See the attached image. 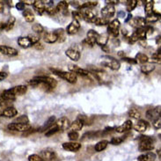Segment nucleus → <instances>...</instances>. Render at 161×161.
<instances>
[{
  "label": "nucleus",
  "mask_w": 161,
  "mask_h": 161,
  "mask_svg": "<svg viewBox=\"0 0 161 161\" xmlns=\"http://www.w3.org/2000/svg\"><path fill=\"white\" fill-rule=\"evenodd\" d=\"M79 29H80V23H79V21L77 20V19H73L70 25L68 26L65 32L68 35H71L77 34L79 31Z\"/></svg>",
  "instance_id": "14"
},
{
  "label": "nucleus",
  "mask_w": 161,
  "mask_h": 161,
  "mask_svg": "<svg viewBox=\"0 0 161 161\" xmlns=\"http://www.w3.org/2000/svg\"><path fill=\"white\" fill-rule=\"evenodd\" d=\"M122 60H124L127 63H130V64H136V59H133V58H128V57H123Z\"/></svg>",
  "instance_id": "56"
},
{
  "label": "nucleus",
  "mask_w": 161,
  "mask_h": 161,
  "mask_svg": "<svg viewBox=\"0 0 161 161\" xmlns=\"http://www.w3.org/2000/svg\"><path fill=\"white\" fill-rule=\"evenodd\" d=\"M34 79L38 80L40 82L43 83L45 85H47V86H48L51 89L56 88L57 86V80L52 79V78H50V77H48V76H37V77H35Z\"/></svg>",
  "instance_id": "5"
},
{
  "label": "nucleus",
  "mask_w": 161,
  "mask_h": 161,
  "mask_svg": "<svg viewBox=\"0 0 161 161\" xmlns=\"http://www.w3.org/2000/svg\"><path fill=\"white\" fill-rule=\"evenodd\" d=\"M28 38L30 39L31 42L33 44V46L35 45V43H37L38 42H40V38L37 36V35H29Z\"/></svg>",
  "instance_id": "53"
},
{
  "label": "nucleus",
  "mask_w": 161,
  "mask_h": 161,
  "mask_svg": "<svg viewBox=\"0 0 161 161\" xmlns=\"http://www.w3.org/2000/svg\"><path fill=\"white\" fill-rule=\"evenodd\" d=\"M16 100V96L13 95V93H11L8 90H5L3 92V93L0 95V100L3 101H12V100Z\"/></svg>",
  "instance_id": "26"
},
{
  "label": "nucleus",
  "mask_w": 161,
  "mask_h": 161,
  "mask_svg": "<svg viewBox=\"0 0 161 161\" xmlns=\"http://www.w3.org/2000/svg\"><path fill=\"white\" fill-rule=\"evenodd\" d=\"M155 159H156V155L153 153H144L138 157V161H155Z\"/></svg>",
  "instance_id": "29"
},
{
  "label": "nucleus",
  "mask_w": 161,
  "mask_h": 161,
  "mask_svg": "<svg viewBox=\"0 0 161 161\" xmlns=\"http://www.w3.org/2000/svg\"><path fill=\"white\" fill-rule=\"evenodd\" d=\"M4 2H3V1H0V13L4 12Z\"/></svg>",
  "instance_id": "59"
},
{
  "label": "nucleus",
  "mask_w": 161,
  "mask_h": 161,
  "mask_svg": "<svg viewBox=\"0 0 161 161\" xmlns=\"http://www.w3.org/2000/svg\"><path fill=\"white\" fill-rule=\"evenodd\" d=\"M69 70L70 72H73L76 75H80L81 77H88L90 75V72L87 70L82 69L78 65H73V64H70L69 66Z\"/></svg>",
  "instance_id": "15"
},
{
  "label": "nucleus",
  "mask_w": 161,
  "mask_h": 161,
  "mask_svg": "<svg viewBox=\"0 0 161 161\" xmlns=\"http://www.w3.org/2000/svg\"><path fill=\"white\" fill-rule=\"evenodd\" d=\"M91 23L95 24L96 26H106V25H108L109 24V19H104V18H100L97 16V17L94 18L92 20Z\"/></svg>",
  "instance_id": "32"
},
{
  "label": "nucleus",
  "mask_w": 161,
  "mask_h": 161,
  "mask_svg": "<svg viewBox=\"0 0 161 161\" xmlns=\"http://www.w3.org/2000/svg\"><path fill=\"white\" fill-rule=\"evenodd\" d=\"M153 126L155 127L156 129H160L161 128V118L158 117L157 119H155V120H153Z\"/></svg>",
  "instance_id": "52"
},
{
  "label": "nucleus",
  "mask_w": 161,
  "mask_h": 161,
  "mask_svg": "<svg viewBox=\"0 0 161 161\" xmlns=\"http://www.w3.org/2000/svg\"><path fill=\"white\" fill-rule=\"evenodd\" d=\"M139 42H140V43L142 44V46L144 47V48L147 46V43H146V42H145V41H139Z\"/></svg>",
  "instance_id": "62"
},
{
  "label": "nucleus",
  "mask_w": 161,
  "mask_h": 161,
  "mask_svg": "<svg viewBox=\"0 0 161 161\" xmlns=\"http://www.w3.org/2000/svg\"><path fill=\"white\" fill-rule=\"evenodd\" d=\"M158 154L159 155V158H160V150H158Z\"/></svg>",
  "instance_id": "64"
},
{
  "label": "nucleus",
  "mask_w": 161,
  "mask_h": 161,
  "mask_svg": "<svg viewBox=\"0 0 161 161\" xmlns=\"http://www.w3.org/2000/svg\"><path fill=\"white\" fill-rule=\"evenodd\" d=\"M23 3L26 4H28V5H33L34 3H35V1L34 0H25V1H23Z\"/></svg>",
  "instance_id": "57"
},
{
  "label": "nucleus",
  "mask_w": 161,
  "mask_h": 161,
  "mask_svg": "<svg viewBox=\"0 0 161 161\" xmlns=\"http://www.w3.org/2000/svg\"><path fill=\"white\" fill-rule=\"evenodd\" d=\"M153 148H154V141L153 138L148 136H141V137H139V144H138V150L140 152L152 151Z\"/></svg>",
  "instance_id": "2"
},
{
  "label": "nucleus",
  "mask_w": 161,
  "mask_h": 161,
  "mask_svg": "<svg viewBox=\"0 0 161 161\" xmlns=\"http://www.w3.org/2000/svg\"><path fill=\"white\" fill-rule=\"evenodd\" d=\"M68 137L70 141H77V140L79 138V134L77 132V131H71L70 130L69 133H68Z\"/></svg>",
  "instance_id": "48"
},
{
  "label": "nucleus",
  "mask_w": 161,
  "mask_h": 161,
  "mask_svg": "<svg viewBox=\"0 0 161 161\" xmlns=\"http://www.w3.org/2000/svg\"><path fill=\"white\" fill-rule=\"evenodd\" d=\"M65 55L74 62H78L80 59V52L75 48H68L65 51Z\"/></svg>",
  "instance_id": "19"
},
{
  "label": "nucleus",
  "mask_w": 161,
  "mask_h": 161,
  "mask_svg": "<svg viewBox=\"0 0 161 161\" xmlns=\"http://www.w3.org/2000/svg\"><path fill=\"white\" fill-rule=\"evenodd\" d=\"M35 10L39 13L40 15H42L45 13V3L43 1H39V0H35V3L33 4Z\"/></svg>",
  "instance_id": "24"
},
{
  "label": "nucleus",
  "mask_w": 161,
  "mask_h": 161,
  "mask_svg": "<svg viewBox=\"0 0 161 161\" xmlns=\"http://www.w3.org/2000/svg\"><path fill=\"white\" fill-rule=\"evenodd\" d=\"M28 160L29 161H44L42 158L40 157L37 154H32L28 157Z\"/></svg>",
  "instance_id": "51"
},
{
  "label": "nucleus",
  "mask_w": 161,
  "mask_h": 161,
  "mask_svg": "<svg viewBox=\"0 0 161 161\" xmlns=\"http://www.w3.org/2000/svg\"><path fill=\"white\" fill-rule=\"evenodd\" d=\"M11 93H13V95L15 96H21L23 94H25L27 91V86H23V85H20V86H17L13 87L12 89H9L8 90Z\"/></svg>",
  "instance_id": "18"
},
{
  "label": "nucleus",
  "mask_w": 161,
  "mask_h": 161,
  "mask_svg": "<svg viewBox=\"0 0 161 161\" xmlns=\"http://www.w3.org/2000/svg\"><path fill=\"white\" fill-rule=\"evenodd\" d=\"M133 127V123L131 122L130 120H128L125 122H123V124L120 125V126L116 127L114 130L117 133H124V132H127V131L130 130Z\"/></svg>",
  "instance_id": "20"
},
{
  "label": "nucleus",
  "mask_w": 161,
  "mask_h": 161,
  "mask_svg": "<svg viewBox=\"0 0 161 161\" xmlns=\"http://www.w3.org/2000/svg\"><path fill=\"white\" fill-rule=\"evenodd\" d=\"M14 23H15V18L14 17L10 18L7 21L4 22V24H5L4 30L9 31V30H11V29H13V27L14 26Z\"/></svg>",
  "instance_id": "43"
},
{
  "label": "nucleus",
  "mask_w": 161,
  "mask_h": 161,
  "mask_svg": "<svg viewBox=\"0 0 161 161\" xmlns=\"http://www.w3.org/2000/svg\"><path fill=\"white\" fill-rule=\"evenodd\" d=\"M108 42V34H102V35H99L96 43L100 45V47H103L105 45H107Z\"/></svg>",
  "instance_id": "30"
},
{
  "label": "nucleus",
  "mask_w": 161,
  "mask_h": 161,
  "mask_svg": "<svg viewBox=\"0 0 161 161\" xmlns=\"http://www.w3.org/2000/svg\"><path fill=\"white\" fill-rule=\"evenodd\" d=\"M108 140H101L100 142H98L97 144H95V149L96 152H98V153H100V152H102V151H104L105 149L108 147Z\"/></svg>",
  "instance_id": "31"
},
{
  "label": "nucleus",
  "mask_w": 161,
  "mask_h": 161,
  "mask_svg": "<svg viewBox=\"0 0 161 161\" xmlns=\"http://www.w3.org/2000/svg\"><path fill=\"white\" fill-rule=\"evenodd\" d=\"M104 60L101 62V64L102 65L106 66V67H108L109 69L113 70H118L121 67V63L114 59V57H104Z\"/></svg>",
  "instance_id": "4"
},
{
  "label": "nucleus",
  "mask_w": 161,
  "mask_h": 161,
  "mask_svg": "<svg viewBox=\"0 0 161 161\" xmlns=\"http://www.w3.org/2000/svg\"><path fill=\"white\" fill-rule=\"evenodd\" d=\"M154 70H155V66H154V64H152L147 63V64H142V66H141V71L144 74H149Z\"/></svg>",
  "instance_id": "34"
},
{
  "label": "nucleus",
  "mask_w": 161,
  "mask_h": 161,
  "mask_svg": "<svg viewBox=\"0 0 161 161\" xmlns=\"http://www.w3.org/2000/svg\"><path fill=\"white\" fill-rule=\"evenodd\" d=\"M129 116L133 119H140L141 118V113L139 110L136 108H130L129 110Z\"/></svg>",
  "instance_id": "40"
},
{
  "label": "nucleus",
  "mask_w": 161,
  "mask_h": 161,
  "mask_svg": "<svg viewBox=\"0 0 161 161\" xmlns=\"http://www.w3.org/2000/svg\"><path fill=\"white\" fill-rule=\"evenodd\" d=\"M18 44L23 48H27L31 47V46H33L30 39L28 38V36H26V37H19L18 39Z\"/></svg>",
  "instance_id": "25"
},
{
  "label": "nucleus",
  "mask_w": 161,
  "mask_h": 161,
  "mask_svg": "<svg viewBox=\"0 0 161 161\" xmlns=\"http://www.w3.org/2000/svg\"><path fill=\"white\" fill-rule=\"evenodd\" d=\"M85 125V122L83 121L82 119H79V118H77V120H75L74 122H71L70 125V130H71V131H78L82 130V128Z\"/></svg>",
  "instance_id": "22"
},
{
  "label": "nucleus",
  "mask_w": 161,
  "mask_h": 161,
  "mask_svg": "<svg viewBox=\"0 0 161 161\" xmlns=\"http://www.w3.org/2000/svg\"><path fill=\"white\" fill-rule=\"evenodd\" d=\"M101 48L104 50L105 52H109V51H110V49H109V48L108 47V45H105L103 47H101Z\"/></svg>",
  "instance_id": "60"
},
{
  "label": "nucleus",
  "mask_w": 161,
  "mask_h": 161,
  "mask_svg": "<svg viewBox=\"0 0 161 161\" xmlns=\"http://www.w3.org/2000/svg\"><path fill=\"white\" fill-rule=\"evenodd\" d=\"M136 63H139L141 64H147L149 62V57L145 54L138 53L136 56Z\"/></svg>",
  "instance_id": "37"
},
{
  "label": "nucleus",
  "mask_w": 161,
  "mask_h": 161,
  "mask_svg": "<svg viewBox=\"0 0 161 161\" xmlns=\"http://www.w3.org/2000/svg\"><path fill=\"white\" fill-rule=\"evenodd\" d=\"M23 17L25 18L26 22H29V23H32V22L35 20V15H34V13H32L30 10H28V9L23 11Z\"/></svg>",
  "instance_id": "36"
},
{
  "label": "nucleus",
  "mask_w": 161,
  "mask_h": 161,
  "mask_svg": "<svg viewBox=\"0 0 161 161\" xmlns=\"http://www.w3.org/2000/svg\"><path fill=\"white\" fill-rule=\"evenodd\" d=\"M45 12L48 13V14H49V15H55L57 13V7L54 6L53 4L47 5V6H45Z\"/></svg>",
  "instance_id": "45"
},
{
  "label": "nucleus",
  "mask_w": 161,
  "mask_h": 161,
  "mask_svg": "<svg viewBox=\"0 0 161 161\" xmlns=\"http://www.w3.org/2000/svg\"><path fill=\"white\" fill-rule=\"evenodd\" d=\"M123 140H124L123 137H113L110 140V144H112L113 145H119L123 142Z\"/></svg>",
  "instance_id": "49"
},
{
  "label": "nucleus",
  "mask_w": 161,
  "mask_h": 161,
  "mask_svg": "<svg viewBox=\"0 0 161 161\" xmlns=\"http://www.w3.org/2000/svg\"><path fill=\"white\" fill-rule=\"evenodd\" d=\"M43 40L47 43H54L57 42V37L54 32H46L43 35Z\"/></svg>",
  "instance_id": "23"
},
{
  "label": "nucleus",
  "mask_w": 161,
  "mask_h": 161,
  "mask_svg": "<svg viewBox=\"0 0 161 161\" xmlns=\"http://www.w3.org/2000/svg\"><path fill=\"white\" fill-rule=\"evenodd\" d=\"M149 123L144 120H139L138 122L136 123L135 125L133 126L134 130L139 133H143L144 131H146V130L148 129Z\"/></svg>",
  "instance_id": "21"
},
{
  "label": "nucleus",
  "mask_w": 161,
  "mask_h": 161,
  "mask_svg": "<svg viewBox=\"0 0 161 161\" xmlns=\"http://www.w3.org/2000/svg\"><path fill=\"white\" fill-rule=\"evenodd\" d=\"M81 147H82L81 144L77 143V142H68V143L63 144V148L69 152H75V153L79 152Z\"/></svg>",
  "instance_id": "16"
},
{
  "label": "nucleus",
  "mask_w": 161,
  "mask_h": 161,
  "mask_svg": "<svg viewBox=\"0 0 161 161\" xmlns=\"http://www.w3.org/2000/svg\"><path fill=\"white\" fill-rule=\"evenodd\" d=\"M118 3H119L118 0H110L108 2V4H111V5H114V4H117Z\"/></svg>",
  "instance_id": "58"
},
{
  "label": "nucleus",
  "mask_w": 161,
  "mask_h": 161,
  "mask_svg": "<svg viewBox=\"0 0 161 161\" xmlns=\"http://www.w3.org/2000/svg\"><path fill=\"white\" fill-rule=\"evenodd\" d=\"M16 8L19 11H24L25 10V4L23 3V1H20L17 4H16Z\"/></svg>",
  "instance_id": "54"
},
{
  "label": "nucleus",
  "mask_w": 161,
  "mask_h": 161,
  "mask_svg": "<svg viewBox=\"0 0 161 161\" xmlns=\"http://www.w3.org/2000/svg\"><path fill=\"white\" fill-rule=\"evenodd\" d=\"M8 130L13 131H19V132H24V131H28L31 130L30 124H21V123H15L12 122L8 124Z\"/></svg>",
  "instance_id": "6"
},
{
  "label": "nucleus",
  "mask_w": 161,
  "mask_h": 161,
  "mask_svg": "<svg viewBox=\"0 0 161 161\" xmlns=\"http://www.w3.org/2000/svg\"><path fill=\"white\" fill-rule=\"evenodd\" d=\"M32 29L33 31L36 33V34H42V33H43L44 28L43 26H42L41 24L39 23H36V24H34L33 26H32Z\"/></svg>",
  "instance_id": "47"
},
{
  "label": "nucleus",
  "mask_w": 161,
  "mask_h": 161,
  "mask_svg": "<svg viewBox=\"0 0 161 161\" xmlns=\"http://www.w3.org/2000/svg\"><path fill=\"white\" fill-rule=\"evenodd\" d=\"M115 13V8L114 5H111V4H107L105 7L102 8L101 10V15H102V18L104 19H109L110 18L114 17Z\"/></svg>",
  "instance_id": "10"
},
{
  "label": "nucleus",
  "mask_w": 161,
  "mask_h": 161,
  "mask_svg": "<svg viewBox=\"0 0 161 161\" xmlns=\"http://www.w3.org/2000/svg\"><path fill=\"white\" fill-rule=\"evenodd\" d=\"M139 39H138V37H137V35H136V33L134 32L132 35L129 37V42L130 44H133V43H136V42H138Z\"/></svg>",
  "instance_id": "50"
},
{
  "label": "nucleus",
  "mask_w": 161,
  "mask_h": 161,
  "mask_svg": "<svg viewBox=\"0 0 161 161\" xmlns=\"http://www.w3.org/2000/svg\"><path fill=\"white\" fill-rule=\"evenodd\" d=\"M130 25L136 28H142L147 25V23L145 21V19L142 17H135L132 18L130 20Z\"/></svg>",
  "instance_id": "12"
},
{
  "label": "nucleus",
  "mask_w": 161,
  "mask_h": 161,
  "mask_svg": "<svg viewBox=\"0 0 161 161\" xmlns=\"http://www.w3.org/2000/svg\"><path fill=\"white\" fill-rule=\"evenodd\" d=\"M58 131H59V130L57 129V126H56V125H55V123H54V125H53L51 128H49L48 130L45 131V136L48 137V136H53L54 134H56V133L58 132Z\"/></svg>",
  "instance_id": "46"
},
{
  "label": "nucleus",
  "mask_w": 161,
  "mask_h": 161,
  "mask_svg": "<svg viewBox=\"0 0 161 161\" xmlns=\"http://www.w3.org/2000/svg\"><path fill=\"white\" fill-rule=\"evenodd\" d=\"M56 122V117L55 116H50V117L48 118V121L44 123V125L41 129H40V131L41 132H43V131H47L49 129V128H51V127L54 125V123Z\"/></svg>",
  "instance_id": "28"
},
{
  "label": "nucleus",
  "mask_w": 161,
  "mask_h": 161,
  "mask_svg": "<svg viewBox=\"0 0 161 161\" xmlns=\"http://www.w3.org/2000/svg\"><path fill=\"white\" fill-rule=\"evenodd\" d=\"M6 76H7L6 73H4V72H0V77H1V78H5Z\"/></svg>",
  "instance_id": "63"
},
{
  "label": "nucleus",
  "mask_w": 161,
  "mask_h": 161,
  "mask_svg": "<svg viewBox=\"0 0 161 161\" xmlns=\"http://www.w3.org/2000/svg\"><path fill=\"white\" fill-rule=\"evenodd\" d=\"M57 37V41L59 42H64L66 40V32L63 28H60V29H57L54 32Z\"/></svg>",
  "instance_id": "35"
},
{
  "label": "nucleus",
  "mask_w": 161,
  "mask_h": 161,
  "mask_svg": "<svg viewBox=\"0 0 161 161\" xmlns=\"http://www.w3.org/2000/svg\"><path fill=\"white\" fill-rule=\"evenodd\" d=\"M137 5V1L136 0H129L126 3V9L128 12H131L136 8V6Z\"/></svg>",
  "instance_id": "44"
},
{
  "label": "nucleus",
  "mask_w": 161,
  "mask_h": 161,
  "mask_svg": "<svg viewBox=\"0 0 161 161\" xmlns=\"http://www.w3.org/2000/svg\"><path fill=\"white\" fill-rule=\"evenodd\" d=\"M70 121L67 117H61L59 118L57 121L55 122V125L57 126V128L59 130H66L68 128H70Z\"/></svg>",
  "instance_id": "11"
},
{
  "label": "nucleus",
  "mask_w": 161,
  "mask_h": 161,
  "mask_svg": "<svg viewBox=\"0 0 161 161\" xmlns=\"http://www.w3.org/2000/svg\"><path fill=\"white\" fill-rule=\"evenodd\" d=\"M159 16H160V13L153 11V13H152L151 15L146 16V18H145V21H146V23H153V22H156L158 20Z\"/></svg>",
  "instance_id": "33"
},
{
  "label": "nucleus",
  "mask_w": 161,
  "mask_h": 161,
  "mask_svg": "<svg viewBox=\"0 0 161 161\" xmlns=\"http://www.w3.org/2000/svg\"><path fill=\"white\" fill-rule=\"evenodd\" d=\"M97 4H98V1H88V2H86L85 4H83L82 5H80L79 7V10L86 8L92 9L93 8L94 6H96Z\"/></svg>",
  "instance_id": "41"
},
{
  "label": "nucleus",
  "mask_w": 161,
  "mask_h": 161,
  "mask_svg": "<svg viewBox=\"0 0 161 161\" xmlns=\"http://www.w3.org/2000/svg\"><path fill=\"white\" fill-rule=\"evenodd\" d=\"M145 114H146V118L151 121H153L157 118L160 117V106H158L155 108L149 109Z\"/></svg>",
  "instance_id": "17"
},
{
  "label": "nucleus",
  "mask_w": 161,
  "mask_h": 161,
  "mask_svg": "<svg viewBox=\"0 0 161 161\" xmlns=\"http://www.w3.org/2000/svg\"><path fill=\"white\" fill-rule=\"evenodd\" d=\"M99 36V34L94 30H89L86 35V39L84 41V42H86L87 45L93 47L96 44V41Z\"/></svg>",
  "instance_id": "9"
},
{
  "label": "nucleus",
  "mask_w": 161,
  "mask_h": 161,
  "mask_svg": "<svg viewBox=\"0 0 161 161\" xmlns=\"http://www.w3.org/2000/svg\"><path fill=\"white\" fill-rule=\"evenodd\" d=\"M120 26H121V23L117 19L109 22L108 26V35H110L114 38L118 37V35L120 34Z\"/></svg>",
  "instance_id": "3"
},
{
  "label": "nucleus",
  "mask_w": 161,
  "mask_h": 161,
  "mask_svg": "<svg viewBox=\"0 0 161 161\" xmlns=\"http://www.w3.org/2000/svg\"><path fill=\"white\" fill-rule=\"evenodd\" d=\"M118 56L120 57H122V58H123V57H125V53L123 52V51H119V53H118Z\"/></svg>",
  "instance_id": "61"
},
{
  "label": "nucleus",
  "mask_w": 161,
  "mask_h": 161,
  "mask_svg": "<svg viewBox=\"0 0 161 161\" xmlns=\"http://www.w3.org/2000/svg\"><path fill=\"white\" fill-rule=\"evenodd\" d=\"M18 114V110L14 107H8L0 110V116L1 117L13 118Z\"/></svg>",
  "instance_id": "8"
},
{
  "label": "nucleus",
  "mask_w": 161,
  "mask_h": 161,
  "mask_svg": "<svg viewBox=\"0 0 161 161\" xmlns=\"http://www.w3.org/2000/svg\"><path fill=\"white\" fill-rule=\"evenodd\" d=\"M0 53L3 55H5V56H8V57H15L19 54L16 48L8 47L5 45H0Z\"/></svg>",
  "instance_id": "13"
},
{
  "label": "nucleus",
  "mask_w": 161,
  "mask_h": 161,
  "mask_svg": "<svg viewBox=\"0 0 161 161\" xmlns=\"http://www.w3.org/2000/svg\"><path fill=\"white\" fill-rule=\"evenodd\" d=\"M15 123H21V124H29L28 122H29V119L28 117L25 115V114H23V115H19V116H18L15 120H14V122Z\"/></svg>",
  "instance_id": "42"
},
{
  "label": "nucleus",
  "mask_w": 161,
  "mask_h": 161,
  "mask_svg": "<svg viewBox=\"0 0 161 161\" xmlns=\"http://www.w3.org/2000/svg\"><path fill=\"white\" fill-rule=\"evenodd\" d=\"M56 7H57V13L60 12L64 15L68 14V3L66 1H60Z\"/></svg>",
  "instance_id": "27"
},
{
  "label": "nucleus",
  "mask_w": 161,
  "mask_h": 161,
  "mask_svg": "<svg viewBox=\"0 0 161 161\" xmlns=\"http://www.w3.org/2000/svg\"><path fill=\"white\" fill-rule=\"evenodd\" d=\"M50 70L52 71L55 75L58 76L59 78L64 79L68 83L70 84H76L77 80H78V76L70 71H64V70H56V69H52L50 68Z\"/></svg>",
  "instance_id": "1"
},
{
  "label": "nucleus",
  "mask_w": 161,
  "mask_h": 161,
  "mask_svg": "<svg viewBox=\"0 0 161 161\" xmlns=\"http://www.w3.org/2000/svg\"><path fill=\"white\" fill-rule=\"evenodd\" d=\"M39 156L44 161H54L57 158V154L51 149H45L40 153Z\"/></svg>",
  "instance_id": "7"
},
{
  "label": "nucleus",
  "mask_w": 161,
  "mask_h": 161,
  "mask_svg": "<svg viewBox=\"0 0 161 161\" xmlns=\"http://www.w3.org/2000/svg\"><path fill=\"white\" fill-rule=\"evenodd\" d=\"M136 35H137L139 41H144L147 37V33H146V30L144 27H142V28H136L135 31Z\"/></svg>",
  "instance_id": "38"
},
{
  "label": "nucleus",
  "mask_w": 161,
  "mask_h": 161,
  "mask_svg": "<svg viewBox=\"0 0 161 161\" xmlns=\"http://www.w3.org/2000/svg\"><path fill=\"white\" fill-rule=\"evenodd\" d=\"M34 47H35V49H37V50H42V49H43L44 48L43 45L40 42H38L37 43H35V45H34Z\"/></svg>",
  "instance_id": "55"
},
{
  "label": "nucleus",
  "mask_w": 161,
  "mask_h": 161,
  "mask_svg": "<svg viewBox=\"0 0 161 161\" xmlns=\"http://www.w3.org/2000/svg\"><path fill=\"white\" fill-rule=\"evenodd\" d=\"M153 6H154V2L153 1H146L144 4V10L146 15H151L153 13Z\"/></svg>",
  "instance_id": "39"
}]
</instances>
